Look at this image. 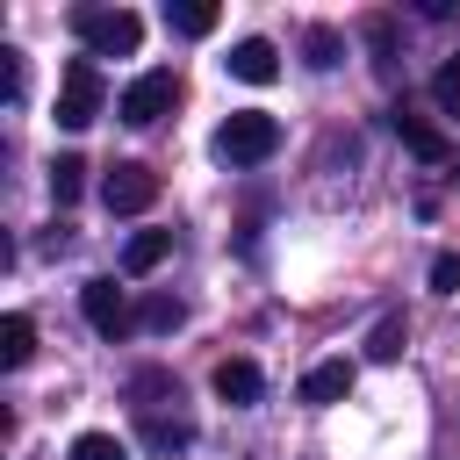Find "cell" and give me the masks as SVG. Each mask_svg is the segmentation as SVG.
Wrapping results in <instances>:
<instances>
[{
	"label": "cell",
	"mask_w": 460,
	"mask_h": 460,
	"mask_svg": "<svg viewBox=\"0 0 460 460\" xmlns=\"http://www.w3.org/2000/svg\"><path fill=\"white\" fill-rule=\"evenodd\" d=\"M101 108H108L101 65H93V58H72V65H65V79H58V122H65V129H86Z\"/></svg>",
	"instance_id": "277c9868"
},
{
	"label": "cell",
	"mask_w": 460,
	"mask_h": 460,
	"mask_svg": "<svg viewBox=\"0 0 460 460\" xmlns=\"http://www.w3.org/2000/svg\"><path fill=\"white\" fill-rule=\"evenodd\" d=\"M101 201H108V216H144L158 201V172L144 158H115L108 180H101Z\"/></svg>",
	"instance_id": "5b68a950"
},
{
	"label": "cell",
	"mask_w": 460,
	"mask_h": 460,
	"mask_svg": "<svg viewBox=\"0 0 460 460\" xmlns=\"http://www.w3.org/2000/svg\"><path fill=\"white\" fill-rule=\"evenodd\" d=\"M223 72H230V79H244V86H273V79H280V50H273L266 36H244V43H230Z\"/></svg>",
	"instance_id": "ba28073f"
},
{
	"label": "cell",
	"mask_w": 460,
	"mask_h": 460,
	"mask_svg": "<svg viewBox=\"0 0 460 460\" xmlns=\"http://www.w3.org/2000/svg\"><path fill=\"white\" fill-rule=\"evenodd\" d=\"M65 460H129V446H122V438H115V431H79V438H72V453H65Z\"/></svg>",
	"instance_id": "ac0fdd59"
},
{
	"label": "cell",
	"mask_w": 460,
	"mask_h": 460,
	"mask_svg": "<svg viewBox=\"0 0 460 460\" xmlns=\"http://www.w3.org/2000/svg\"><path fill=\"white\" fill-rule=\"evenodd\" d=\"M0 93L22 101V50H0Z\"/></svg>",
	"instance_id": "7402d4cb"
},
{
	"label": "cell",
	"mask_w": 460,
	"mask_h": 460,
	"mask_svg": "<svg viewBox=\"0 0 460 460\" xmlns=\"http://www.w3.org/2000/svg\"><path fill=\"white\" fill-rule=\"evenodd\" d=\"M302 50H309V65H316V72H331V65H338V50H345V36H338V29H309V43H302Z\"/></svg>",
	"instance_id": "ffe728a7"
},
{
	"label": "cell",
	"mask_w": 460,
	"mask_h": 460,
	"mask_svg": "<svg viewBox=\"0 0 460 460\" xmlns=\"http://www.w3.org/2000/svg\"><path fill=\"white\" fill-rule=\"evenodd\" d=\"M137 438H144L151 453H187V446H194V424H187V417H158V410H144Z\"/></svg>",
	"instance_id": "4fadbf2b"
},
{
	"label": "cell",
	"mask_w": 460,
	"mask_h": 460,
	"mask_svg": "<svg viewBox=\"0 0 460 460\" xmlns=\"http://www.w3.org/2000/svg\"><path fill=\"white\" fill-rule=\"evenodd\" d=\"M402 345H410V323H402V316H381V323L367 331V359H381V367L402 359Z\"/></svg>",
	"instance_id": "e0dca14e"
},
{
	"label": "cell",
	"mask_w": 460,
	"mask_h": 460,
	"mask_svg": "<svg viewBox=\"0 0 460 460\" xmlns=\"http://www.w3.org/2000/svg\"><path fill=\"white\" fill-rule=\"evenodd\" d=\"M208 381H216V395H223V402H237V410H244V402H259V395H266V374H259V367H252V359H223V367H216V374H208Z\"/></svg>",
	"instance_id": "30bf717a"
},
{
	"label": "cell",
	"mask_w": 460,
	"mask_h": 460,
	"mask_svg": "<svg viewBox=\"0 0 460 460\" xmlns=\"http://www.w3.org/2000/svg\"><path fill=\"white\" fill-rule=\"evenodd\" d=\"M388 129H395V137H402V151H410V158H424V165H446V158H453L446 129H438L431 115H417V108H395V115H388Z\"/></svg>",
	"instance_id": "52a82bcc"
},
{
	"label": "cell",
	"mask_w": 460,
	"mask_h": 460,
	"mask_svg": "<svg viewBox=\"0 0 460 460\" xmlns=\"http://www.w3.org/2000/svg\"><path fill=\"white\" fill-rule=\"evenodd\" d=\"M352 381H359V367H352V359H316V367L302 374V402L331 410V402H345V395H352Z\"/></svg>",
	"instance_id": "9c48e42d"
},
{
	"label": "cell",
	"mask_w": 460,
	"mask_h": 460,
	"mask_svg": "<svg viewBox=\"0 0 460 460\" xmlns=\"http://www.w3.org/2000/svg\"><path fill=\"white\" fill-rule=\"evenodd\" d=\"M223 165H266L273 151H280V122L266 115V108H237V115H223V129H216V144H208Z\"/></svg>",
	"instance_id": "6da1fadb"
},
{
	"label": "cell",
	"mask_w": 460,
	"mask_h": 460,
	"mask_svg": "<svg viewBox=\"0 0 460 460\" xmlns=\"http://www.w3.org/2000/svg\"><path fill=\"white\" fill-rule=\"evenodd\" d=\"M165 252H172V230H137L122 244V273H151V266H165Z\"/></svg>",
	"instance_id": "5bb4252c"
},
{
	"label": "cell",
	"mask_w": 460,
	"mask_h": 460,
	"mask_svg": "<svg viewBox=\"0 0 460 460\" xmlns=\"http://www.w3.org/2000/svg\"><path fill=\"white\" fill-rule=\"evenodd\" d=\"M216 22H223L216 0H165V29L172 36H216Z\"/></svg>",
	"instance_id": "8fae6325"
},
{
	"label": "cell",
	"mask_w": 460,
	"mask_h": 460,
	"mask_svg": "<svg viewBox=\"0 0 460 460\" xmlns=\"http://www.w3.org/2000/svg\"><path fill=\"white\" fill-rule=\"evenodd\" d=\"M29 359H36V323H29L22 309H7V316H0V367L14 374V367H29Z\"/></svg>",
	"instance_id": "7c38bea8"
},
{
	"label": "cell",
	"mask_w": 460,
	"mask_h": 460,
	"mask_svg": "<svg viewBox=\"0 0 460 460\" xmlns=\"http://www.w3.org/2000/svg\"><path fill=\"white\" fill-rule=\"evenodd\" d=\"M79 194H86V158H79V151L50 158V201H58V208H72Z\"/></svg>",
	"instance_id": "9a60e30c"
},
{
	"label": "cell",
	"mask_w": 460,
	"mask_h": 460,
	"mask_svg": "<svg viewBox=\"0 0 460 460\" xmlns=\"http://www.w3.org/2000/svg\"><path fill=\"white\" fill-rule=\"evenodd\" d=\"M431 288L438 295H460V252H438L431 259Z\"/></svg>",
	"instance_id": "44dd1931"
},
{
	"label": "cell",
	"mask_w": 460,
	"mask_h": 460,
	"mask_svg": "<svg viewBox=\"0 0 460 460\" xmlns=\"http://www.w3.org/2000/svg\"><path fill=\"white\" fill-rule=\"evenodd\" d=\"M72 29H79L86 58H129L144 43V22L129 7H72Z\"/></svg>",
	"instance_id": "7a4b0ae2"
},
{
	"label": "cell",
	"mask_w": 460,
	"mask_h": 460,
	"mask_svg": "<svg viewBox=\"0 0 460 460\" xmlns=\"http://www.w3.org/2000/svg\"><path fill=\"white\" fill-rule=\"evenodd\" d=\"M431 101H438L446 115H460V58H446V65L431 72Z\"/></svg>",
	"instance_id": "d6986e66"
},
{
	"label": "cell",
	"mask_w": 460,
	"mask_h": 460,
	"mask_svg": "<svg viewBox=\"0 0 460 460\" xmlns=\"http://www.w3.org/2000/svg\"><path fill=\"white\" fill-rule=\"evenodd\" d=\"M187 323V302L180 295H144L137 302V331H180Z\"/></svg>",
	"instance_id": "2e32d148"
},
{
	"label": "cell",
	"mask_w": 460,
	"mask_h": 460,
	"mask_svg": "<svg viewBox=\"0 0 460 460\" xmlns=\"http://www.w3.org/2000/svg\"><path fill=\"white\" fill-rule=\"evenodd\" d=\"M172 101H180V72L158 65V72H137V79L115 93V115H122L129 129H151L158 115H172Z\"/></svg>",
	"instance_id": "3957f363"
},
{
	"label": "cell",
	"mask_w": 460,
	"mask_h": 460,
	"mask_svg": "<svg viewBox=\"0 0 460 460\" xmlns=\"http://www.w3.org/2000/svg\"><path fill=\"white\" fill-rule=\"evenodd\" d=\"M79 309H86V323H93L101 338H122V331L137 323V309H129V295H122L115 280H86V288H79Z\"/></svg>",
	"instance_id": "8992f818"
}]
</instances>
